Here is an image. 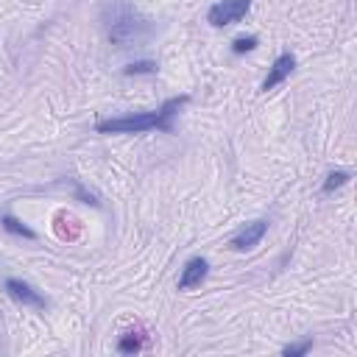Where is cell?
Wrapping results in <instances>:
<instances>
[{
  "label": "cell",
  "mask_w": 357,
  "mask_h": 357,
  "mask_svg": "<svg viewBox=\"0 0 357 357\" xmlns=\"http://www.w3.org/2000/svg\"><path fill=\"white\" fill-rule=\"evenodd\" d=\"M257 45H260L257 37H238V40L232 42V53H235V56H243V53H251Z\"/></svg>",
  "instance_id": "7c38bea8"
},
{
  "label": "cell",
  "mask_w": 357,
  "mask_h": 357,
  "mask_svg": "<svg viewBox=\"0 0 357 357\" xmlns=\"http://www.w3.org/2000/svg\"><path fill=\"white\" fill-rule=\"evenodd\" d=\"M156 62H148V59H142V62H131L128 67H123V76H156Z\"/></svg>",
  "instance_id": "8fae6325"
},
{
  "label": "cell",
  "mask_w": 357,
  "mask_h": 357,
  "mask_svg": "<svg viewBox=\"0 0 357 357\" xmlns=\"http://www.w3.org/2000/svg\"><path fill=\"white\" fill-rule=\"evenodd\" d=\"M293 70H296V56H293V53H282V56L271 65V70H268V76H265V81H263V92H271L274 87H279Z\"/></svg>",
  "instance_id": "52a82bcc"
},
{
  "label": "cell",
  "mask_w": 357,
  "mask_h": 357,
  "mask_svg": "<svg viewBox=\"0 0 357 357\" xmlns=\"http://www.w3.org/2000/svg\"><path fill=\"white\" fill-rule=\"evenodd\" d=\"M210 274V263L207 257H193L185 263L182 268V276H178V290H193V288H201L204 279Z\"/></svg>",
  "instance_id": "8992f818"
},
{
  "label": "cell",
  "mask_w": 357,
  "mask_h": 357,
  "mask_svg": "<svg viewBox=\"0 0 357 357\" xmlns=\"http://www.w3.org/2000/svg\"><path fill=\"white\" fill-rule=\"evenodd\" d=\"M3 290H6V296H9L12 301H17V304H23V307H31V310H48V299H45L34 285H28L26 279L9 276V279H3Z\"/></svg>",
  "instance_id": "277c9868"
},
{
  "label": "cell",
  "mask_w": 357,
  "mask_h": 357,
  "mask_svg": "<svg viewBox=\"0 0 357 357\" xmlns=\"http://www.w3.org/2000/svg\"><path fill=\"white\" fill-rule=\"evenodd\" d=\"M188 101H190V95H176V98H167L159 109H151V112H137V115L98 120L95 131L98 134H142V131L173 134V120H176V115L182 112V106Z\"/></svg>",
  "instance_id": "7a4b0ae2"
},
{
  "label": "cell",
  "mask_w": 357,
  "mask_h": 357,
  "mask_svg": "<svg viewBox=\"0 0 357 357\" xmlns=\"http://www.w3.org/2000/svg\"><path fill=\"white\" fill-rule=\"evenodd\" d=\"M101 28L117 48H131L153 34V23L128 0H106L101 6Z\"/></svg>",
  "instance_id": "6da1fadb"
},
{
  "label": "cell",
  "mask_w": 357,
  "mask_h": 357,
  "mask_svg": "<svg viewBox=\"0 0 357 357\" xmlns=\"http://www.w3.org/2000/svg\"><path fill=\"white\" fill-rule=\"evenodd\" d=\"M349 178H351V170H329L326 178H324V185H321V190L324 193H335L343 185H349Z\"/></svg>",
  "instance_id": "30bf717a"
},
{
  "label": "cell",
  "mask_w": 357,
  "mask_h": 357,
  "mask_svg": "<svg viewBox=\"0 0 357 357\" xmlns=\"http://www.w3.org/2000/svg\"><path fill=\"white\" fill-rule=\"evenodd\" d=\"M313 349V338H304V340H299V343H288L285 349H282V354L285 357H301V354H307Z\"/></svg>",
  "instance_id": "4fadbf2b"
},
{
  "label": "cell",
  "mask_w": 357,
  "mask_h": 357,
  "mask_svg": "<svg viewBox=\"0 0 357 357\" xmlns=\"http://www.w3.org/2000/svg\"><path fill=\"white\" fill-rule=\"evenodd\" d=\"M0 226H3L9 235H15V238H23V240H37V232L26 224V221H20L17 215H12V213H3L0 215Z\"/></svg>",
  "instance_id": "ba28073f"
},
{
  "label": "cell",
  "mask_w": 357,
  "mask_h": 357,
  "mask_svg": "<svg viewBox=\"0 0 357 357\" xmlns=\"http://www.w3.org/2000/svg\"><path fill=\"white\" fill-rule=\"evenodd\" d=\"M251 3L254 0H218V3H213L210 12H207V23L215 26V28L235 26L249 15Z\"/></svg>",
  "instance_id": "3957f363"
},
{
  "label": "cell",
  "mask_w": 357,
  "mask_h": 357,
  "mask_svg": "<svg viewBox=\"0 0 357 357\" xmlns=\"http://www.w3.org/2000/svg\"><path fill=\"white\" fill-rule=\"evenodd\" d=\"M145 349V332H126V335H120V340H117V351H123V354H137V351H142Z\"/></svg>",
  "instance_id": "9c48e42d"
},
{
  "label": "cell",
  "mask_w": 357,
  "mask_h": 357,
  "mask_svg": "<svg viewBox=\"0 0 357 357\" xmlns=\"http://www.w3.org/2000/svg\"><path fill=\"white\" fill-rule=\"evenodd\" d=\"M76 199H78V201H84V204H92V207H98V204H101V201H98V196H95V193H90L81 182H76Z\"/></svg>",
  "instance_id": "5bb4252c"
},
{
  "label": "cell",
  "mask_w": 357,
  "mask_h": 357,
  "mask_svg": "<svg viewBox=\"0 0 357 357\" xmlns=\"http://www.w3.org/2000/svg\"><path fill=\"white\" fill-rule=\"evenodd\" d=\"M265 232H268V221H251V224H246L232 240H229V246L235 249V251H251L254 246H260L263 243V238H265Z\"/></svg>",
  "instance_id": "5b68a950"
}]
</instances>
